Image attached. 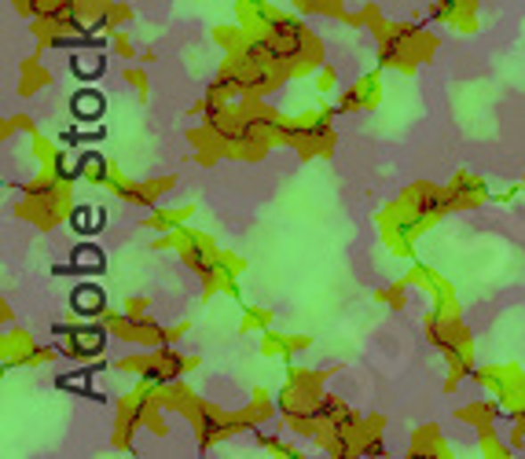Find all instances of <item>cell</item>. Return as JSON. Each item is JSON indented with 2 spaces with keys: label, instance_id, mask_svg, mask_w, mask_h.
Wrapping results in <instances>:
<instances>
[{
  "label": "cell",
  "instance_id": "cell-1",
  "mask_svg": "<svg viewBox=\"0 0 525 459\" xmlns=\"http://www.w3.org/2000/svg\"><path fill=\"white\" fill-rule=\"evenodd\" d=\"M103 107H107V100L100 96V92H92V88L74 92V100H70V111H74V118H81V121H96V118L103 114Z\"/></svg>",
  "mask_w": 525,
  "mask_h": 459
},
{
  "label": "cell",
  "instance_id": "cell-2",
  "mask_svg": "<svg viewBox=\"0 0 525 459\" xmlns=\"http://www.w3.org/2000/svg\"><path fill=\"white\" fill-rule=\"evenodd\" d=\"M74 309H78V313H100V309H103V291H96V287H78V291H74Z\"/></svg>",
  "mask_w": 525,
  "mask_h": 459
},
{
  "label": "cell",
  "instance_id": "cell-3",
  "mask_svg": "<svg viewBox=\"0 0 525 459\" xmlns=\"http://www.w3.org/2000/svg\"><path fill=\"white\" fill-rule=\"evenodd\" d=\"M74 74H81V78L103 74V55H74Z\"/></svg>",
  "mask_w": 525,
  "mask_h": 459
},
{
  "label": "cell",
  "instance_id": "cell-4",
  "mask_svg": "<svg viewBox=\"0 0 525 459\" xmlns=\"http://www.w3.org/2000/svg\"><path fill=\"white\" fill-rule=\"evenodd\" d=\"M100 265H103V258L96 250H88V247L78 250V268H100Z\"/></svg>",
  "mask_w": 525,
  "mask_h": 459
}]
</instances>
